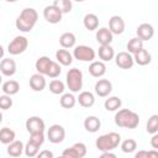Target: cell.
I'll return each mask as SVG.
<instances>
[{
	"label": "cell",
	"instance_id": "obj_5",
	"mask_svg": "<svg viewBox=\"0 0 158 158\" xmlns=\"http://www.w3.org/2000/svg\"><path fill=\"white\" fill-rule=\"evenodd\" d=\"M95 51L89 47V46H85V44H80V46H77L74 47V51H73V57L80 62H93L95 59Z\"/></svg>",
	"mask_w": 158,
	"mask_h": 158
},
{
	"label": "cell",
	"instance_id": "obj_4",
	"mask_svg": "<svg viewBox=\"0 0 158 158\" xmlns=\"http://www.w3.org/2000/svg\"><path fill=\"white\" fill-rule=\"evenodd\" d=\"M65 83L72 93H79L83 88V73L78 68H72L68 70L65 77Z\"/></svg>",
	"mask_w": 158,
	"mask_h": 158
},
{
	"label": "cell",
	"instance_id": "obj_46",
	"mask_svg": "<svg viewBox=\"0 0 158 158\" xmlns=\"http://www.w3.org/2000/svg\"><path fill=\"white\" fill-rule=\"evenodd\" d=\"M148 158H158V149L148 151Z\"/></svg>",
	"mask_w": 158,
	"mask_h": 158
},
{
	"label": "cell",
	"instance_id": "obj_47",
	"mask_svg": "<svg viewBox=\"0 0 158 158\" xmlns=\"http://www.w3.org/2000/svg\"><path fill=\"white\" fill-rule=\"evenodd\" d=\"M5 1H7V2H15V1H17V0H5Z\"/></svg>",
	"mask_w": 158,
	"mask_h": 158
},
{
	"label": "cell",
	"instance_id": "obj_10",
	"mask_svg": "<svg viewBox=\"0 0 158 158\" xmlns=\"http://www.w3.org/2000/svg\"><path fill=\"white\" fill-rule=\"evenodd\" d=\"M44 128H46L44 121L38 116H31L26 120V130L28 133L44 132Z\"/></svg>",
	"mask_w": 158,
	"mask_h": 158
},
{
	"label": "cell",
	"instance_id": "obj_14",
	"mask_svg": "<svg viewBox=\"0 0 158 158\" xmlns=\"http://www.w3.org/2000/svg\"><path fill=\"white\" fill-rule=\"evenodd\" d=\"M95 37H96L98 43H100V46L101 44H111V42L114 40V33L110 31V28L101 27L96 31Z\"/></svg>",
	"mask_w": 158,
	"mask_h": 158
},
{
	"label": "cell",
	"instance_id": "obj_1",
	"mask_svg": "<svg viewBox=\"0 0 158 158\" xmlns=\"http://www.w3.org/2000/svg\"><path fill=\"white\" fill-rule=\"evenodd\" d=\"M37 20H38L37 11L35 9H32V7H26L17 16L15 25H16L17 30H20L22 32H30L35 27Z\"/></svg>",
	"mask_w": 158,
	"mask_h": 158
},
{
	"label": "cell",
	"instance_id": "obj_15",
	"mask_svg": "<svg viewBox=\"0 0 158 158\" xmlns=\"http://www.w3.org/2000/svg\"><path fill=\"white\" fill-rule=\"evenodd\" d=\"M0 70L5 77H12L16 73V63L11 58H2L0 62Z\"/></svg>",
	"mask_w": 158,
	"mask_h": 158
},
{
	"label": "cell",
	"instance_id": "obj_9",
	"mask_svg": "<svg viewBox=\"0 0 158 158\" xmlns=\"http://www.w3.org/2000/svg\"><path fill=\"white\" fill-rule=\"evenodd\" d=\"M115 63L118 68L121 69H130L133 67L135 64V59H133V54H131L130 52H118L115 56Z\"/></svg>",
	"mask_w": 158,
	"mask_h": 158
},
{
	"label": "cell",
	"instance_id": "obj_17",
	"mask_svg": "<svg viewBox=\"0 0 158 158\" xmlns=\"http://www.w3.org/2000/svg\"><path fill=\"white\" fill-rule=\"evenodd\" d=\"M46 78L41 73L32 74L30 78V86L33 91H42L46 88Z\"/></svg>",
	"mask_w": 158,
	"mask_h": 158
},
{
	"label": "cell",
	"instance_id": "obj_7",
	"mask_svg": "<svg viewBox=\"0 0 158 158\" xmlns=\"http://www.w3.org/2000/svg\"><path fill=\"white\" fill-rule=\"evenodd\" d=\"M47 138L53 144L62 143L64 141V138H65V130H64V127L58 125V123L52 125L48 128V131H47Z\"/></svg>",
	"mask_w": 158,
	"mask_h": 158
},
{
	"label": "cell",
	"instance_id": "obj_30",
	"mask_svg": "<svg viewBox=\"0 0 158 158\" xmlns=\"http://www.w3.org/2000/svg\"><path fill=\"white\" fill-rule=\"evenodd\" d=\"M122 105V101L118 96H109L105 102H104V106L107 111H117Z\"/></svg>",
	"mask_w": 158,
	"mask_h": 158
},
{
	"label": "cell",
	"instance_id": "obj_33",
	"mask_svg": "<svg viewBox=\"0 0 158 158\" xmlns=\"http://www.w3.org/2000/svg\"><path fill=\"white\" fill-rule=\"evenodd\" d=\"M40 147L41 146H38L37 143H35V142L28 139V142L25 146V154L27 157H36L40 153Z\"/></svg>",
	"mask_w": 158,
	"mask_h": 158
},
{
	"label": "cell",
	"instance_id": "obj_45",
	"mask_svg": "<svg viewBox=\"0 0 158 158\" xmlns=\"http://www.w3.org/2000/svg\"><path fill=\"white\" fill-rule=\"evenodd\" d=\"M135 157H136V158H142V157L148 158V151H139V152H137V153L135 154Z\"/></svg>",
	"mask_w": 158,
	"mask_h": 158
},
{
	"label": "cell",
	"instance_id": "obj_37",
	"mask_svg": "<svg viewBox=\"0 0 158 158\" xmlns=\"http://www.w3.org/2000/svg\"><path fill=\"white\" fill-rule=\"evenodd\" d=\"M60 65L62 64H59L58 62H52V64H51V67H49V69L47 72V77H49V78L59 77V74L62 73V67Z\"/></svg>",
	"mask_w": 158,
	"mask_h": 158
},
{
	"label": "cell",
	"instance_id": "obj_32",
	"mask_svg": "<svg viewBox=\"0 0 158 158\" xmlns=\"http://www.w3.org/2000/svg\"><path fill=\"white\" fill-rule=\"evenodd\" d=\"M64 90H65V85L62 80L59 79H53L51 83H49V91L54 95H59V94H64Z\"/></svg>",
	"mask_w": 158,
	"mask_h": 158
},
{
	"label": "cell",
	"instance_id": "obj_29",
	"mask_svg": "<svg viewBox=\"0 0 158 158\" xmlns=\"http://www.w3.org/2000/svg\"><path fill=\"white\" fill-rule=\"evenodd\" d=\"M16 138V133L14 130L9 128V127H2L0 130V142L4 144H9L11 142H14Z\"/></svg>",
	"mask_w": 158,
	"mask_h": 158
},
{
	"label": "cell",
	"instance_id": "obj_2",
	"mask_svg": "<svg viewBox=\"0 0 158 158\" xmlns=\"http://www.w3.org/2000/svg\"><path fill=\"white\" fill-rule=\"evenodd\" d=\"M115 123L123 128H136L139 123V116L130 109H121L115 115Z\"/></svg>",
	"mask_w": 158,
	"mask_h": 158
},
{
	"label": "cell",
	"instance_id": "obj_21",
	"mask_svg": "<svg viewBox=\"0 0 158 158\" xmlns=\"http://www.w3.org/2000/svg\"><path fill=\"white\" fill-rule=\"evenodd\" d=\"M98 54L102 62H110L111 59L115 58V51L110 44H101L99 47Z\"/></svg>",
	"mask_w": 158,
	"mask_h": 158
},
{
	"label": "cell",
	"instance_id": "obj_19",
	"mask_svg": "<svg viewBox=\"0 0 158 158\" xmlns=\"http://www.w3.org/2000/svg\"><path fill=\"white\" fill-rule=\"evenodd\" d=\"M77 100H78L79 105L81 107H85V109L91 107L95 104V96L91 91H81L79 94V96L77 98Z\"/></svg>",
	"mask_w": 158,
	"mask_h": 158
},
{
	"label": "cell",
	"instance_id": "obj_23",
	"mask_svg": "<svg viewBox=\"0 0 158 158\" xmlns=\"http://www.w3.org/2000/svg\"><path fill=\"white\" fill-rule=\"evenodd\" d=\"M133 59H135V63H137L138 65H147L151 63L152 56L147 49L142 48L141 51H138L137 53L133 54Z\"/></svg>",
	"mask_w": 158,
	"mask_h": 158
},
{
	"label": "cell",
	"instance_id": "obj_26",
	"mask_svg": "<svg viewBox=\"0 0 158 158\" xmlns=\"http://www.w3.org/2000/svg\"><path fill=\"white\" fill-rule=\"evenodd\" d=\"M84 27L89 31H95L99 27V17L95 14H86L83 19Z\"/></svg>",
	"mask_w": 158,
	"mask_h": 158
},
{
	"label": "cell",
	"instance_id": "obj_8",
	"mask_svg": "<svg viewBox=\"0 0 158 158\" xmlns=\"http://www.w3.org/2000/svg\"><path fill=\"white\" fill-rule=\"evenodd\" d=\"M62 16H63V12L54 4L46 6L43 10V17L48 23H52V25L59 23L62 21Z\"/></svg>",
	"mask_w": 158,
	"mask_h": 158
},
{
	"label": "cell",
	"instance_id": "obj_24",
	"mask_svg": "<svg viewBox=\"0 0 158 158\" xmlns=\"http://www.w3.org/2000/svg\"><path fill=\"white\" fill-rule=\"evenodd\" d=\"M75 42L77 37L73 32H64L59 37V44L62 46V48H72L75 46Z\"/></svg>",
	"mask_w": 158,
	"mask_h": 158
},
{
	"label": "cell",
	"instance_id": "obj_43",
	"mask_svg": "<svg viewBox=\"0 0 158 158\" xmlns=\"http://www.w3.org/2000/svg\"><path fill=\"white\" fill-rule=\"evenodd\" d=\"M151 146L153 149H158V132L154 133L151 138Z\"/></svg>",
	"mask_w": 158,
	"mask_h": 158
},
{
	"label": "cell",
	"instance_id": "obj_31",
	"mask_svg": "<svg viewBox=\"0 0 158 158\" xmlns=\"http://www.w3.org/2000/svg\"><path fill=\"white\" fill-rule=\"evenodd\" d=\"M126 48H127V52H130L131 54H135L143 48V41L138 37H133L127 42Z\"/></svg>",
	"mask_w": 158,
	"mask_h": 158
},
{
	"label": "cell",
	"instance_id": "obj_6",
	"mask_svg": "<svg viewBox=\"0 0 158 158\" xmlns=\"http://www.w3.org/2000/svg\"><path fill=\"white\" fill-rule=\"evenodd\" d=\"M28 47V40L25 36H16L7 46V52L11 56H17L23 53Z\"/></svg>",
	"mask_w": 158,
	"mask_h": 158
},
{
	"label": "cell",
	"instance_id": "obj_34",
	"mask_svg": "<svg viewBox=\"0 0 158 158\" xmlns=\"http://www.w3.org/2000/svg\"><path fill=\"white\" fill-rule=\"evenodd\" d=\"M146 130L151 135H154L158 132V115H152L148 118V121L146 123Z\"/></svg>",
	"mask_w": 158,
	"mask_h": 158
},
{
	"label": "cell",
	"instance_id": "obj_22",
	"mask_svg": "<svg viewBox=\"0 0 158 158\" xmlns=\"http://www.w3.org/2000/svg\"><path fill=\"white\" fill-rule=\"evenodd\" d=\"M52 62H53V60L49 59V57H46V56L40 57V58L36 60V63H35V67H36L37 73H41V74H43V75H47V72H48V69H49Z\"/></svg>",
	"mask_w": 158,
	"mask_h": 158
},
{
	"label": "cell",
	"instance_id": "obj_27",
	"mask_svg": "<svg viewBox=\"0 0 158 158\" xmlns=\"http://www.w3.org/2000/svg\"><path fill=\"white\" fill-rule=\"evenodd\" d=\"M77 98L73 95V93H64L62 94L59 99V104L63 109H73L77 104Z\"/></svg>",
	"mask_w": 158,
	"mask_h": 158
},
{
	"label": "cell",
	"instance_id": "obj_20",
	"mask_svg": "<svg viewBox=\"0 0 158 158\" xmlns=\"http://www.w3.org/2000/svg\"><path fill=\"white\" fill-rule=\"evenodd\" d=\"M100 127H101V121L96 116H88L84 120V128L90 133L98 132L100 130Z\"/></svg>",
	"mask_w": 158,
	"mask_h": 158
},
{
	"label": "cell",
	"instance_id": "obj_35",
	"mask_svg": "<svg viewBox=\"0 0 158 158\" xmlns=\"http://www.w3.org/2000/svg\"><path fill=\"white\" fill-rule=\"evenodd\" d=\"M137 148V142L132 138H127L121 142V149L123 153H132Z\"/></svg>",
	"mask_w": 158,
	"mask_h": 158
},
{
	"label": "cell",
	"instance_id": "obj_44",
	"mask_svg": "<svg viewBox=\"0 0 158 158\" xmlns=\"http://www.w3.org/2000/svg\"><path fill=\"white\" fill-rule=\"evenodd\" d=\"M101 157L102 158H115L116 154L115 153H111V151H106V152H101Z\"/></svg>",
	"mask_w": 158,
	"mask_h": 158
},
{
	"label": "cell",
	"instance_id": "obj_25",
	"mask_svg": "<svg viewBox=\"0 0 158 158\" xmlns=\"http://www.w3.org/2000/svg\"><path fill=\"white\" fill-rule=\"evenodd\" d=\"M22 152H25V146L21 141L15 139L14 142L7 144V154L11 157H20Z\"/></svg>",
	"mask_w": 158,
	"mask_h": 158
},
{
	"label": "cell",
	"instance_id": "obj_38",
	"mask_svg": "<svg viewBox=\"0 0 158 158\" xmlns=\"http://www.w3.org/2000/svg\"><path fill=\"white\" fill-rule=\"evenodd\" d=\"M12 106V99H11V95H7V94H4L0 96V107L2 110H7Z\"/></svg>",
	"mask_w": 158,
	"mask_h": 158
},
{
	"label": "cell",
	"instance_id": "obj_3",
	"mask_svg": "<svg viewBox=\"0 0 158 158\" xmlns=\"http://www.w3.org/2000/svg\"><path fill=\"white\" fill-rule=\"evenodd\" d=\"M120 143H121V136L117 132H109V133L101 135L95 141V146L100 152L112 151L117 148Z\"/></svg>",
	"mask_w": 158,
	"mask_h": 158
},
{
	"label": "cell",
	"instance_id": "obj_40",
	"mask_svg": "<svg viewBox=\"0 0 158 158\" xmlns=\"http://www.w3.org/2000/svg\"><path fill=\"white\" fill-rule=\"evenodd\" d=\"M30 141L37 143L38 146H42L44 142V133L43 132H35V133H30Z\"/></svg>",
	"mask_w": 158,
	"mask_h": 158
},
{
	"label": "cell",
	"instance_id": "obj_36",
	"mask_svg": "<svg viewBox=\"0 0 158 158\" xmlns=\"http://www.w3.org/2000/svg\"><path fill=\"white\" fill-rule=\"evenodd\" d=\"M56 6L59 7V10L63 12V14H68L72 11V7H73V4H72V0H54L53 2Z\"/></svg>",
	"mask_w": 158,
	"mask_h": 158
},
{
	"label": "cell",
	"instance_id": "obj_11",
	"mask_svg": "<svg viewBox=\"0 0 158 158\" xmlns=\"http://www.w3.org/2000/svg\"><path fill=\"white\" fill-rule=\"evenodd\" d=\"M95 94L100 98H106L110 95V93L112 91V84L110 80L107 79H99L95 83Z\"/></svg>",
	"mask_w": 158,
	"mask_h": 158
},
{
	"label": "cell",
	"instance_id": "obj_28",
	"mask_svg": "<svg viewBox=\"0 0 158 158\" xmlns=\"http://www.w3.org/2000/svg\"><path fill=\"white\" fill-rule=\"evenodd\" d=\"M1 90H2L4 94L15 95V94H17L19 90H20V84H19V81H16V80H6L5 83H2Z\"/></svg>",
	"mask_w": 158,
	"mask_h": 158
},
{
	"label": "cell",
	"instance_id": "obj_18",
	"mask_svg": "<svg viewBox=\"0 0 158 158\" xmlns=\"http://www.w3.org/2000/svg\"><path fill=\"white\" fill-rule=\"evenodd\" d=\"M56 59L59 64L68 67L73 63V54L67 48H62V49H58L56 52Z\"/></svg>",
	"mask_w": 158,
	"mask_h": 158
},
{
	"label": "cell",
	"instance_id": "obj_42",
	"mask_svg": "<svg viewBox=\"0 0 158 158\" xmlns=\"http://www.w3.org/2000/svg\"><path fill=\"white\" fill-rule=\"evenodd\" d=\"M37 157H38V158H53V157H54V154H53L51 151H47V149H44V151L40 152Z\"/></svg>",
	"mask_w": 158,
	"mask_h": 158
},
{
	"label": "cell",
	"instance_id": "obj_41",
	"mask_svg": "<svg viewBox=\"0 0 158 158\" xmlns=\"http://www.w3.org/2000/svg\"><path fill=\"white\" fill-rule=\"evenodd\" d=\"M62 156L65 157V158H79L78 157V153L77 151L74 149V147H69V148H65L63 152H62Z\"/></svg>",
	"mask_w": 158,
	"mask_h": 158
},
{
	"label": "cell",
	"instance_id": "obj_48",
	"mask_svg": "<svg viewBox=\"0 0 158 158\" xmlns=\"http://www.w3.org/2000/svg\"><path fill=\"white\" fill-rule=\"evenodd\" d=\"M74 1H77V2H81V1H84V0H74Z\"/></svg>",
	"mask_w": 158,
	"mask_h": 158
},
{
	"label": "cell",
	"instance_id": "obj_12",
	"mask_svg": "<svg viewBox=\"0 0 158 158\" xmlns=\"http://www.w3.org/2000/svg\"><path fill=\"white\" fill-rule=\"evenodd\" d=\"M109 28L114 35H121L125 31V21L121 16L114 15L109 20Z\"/></svg>",
	"mask_w": 158,
	"mask_h": 158
},
{
	"label": "cell",
	"instance_id": "obj_16",
	"mask_svg": "<svg viewBox=\"0 0 158 158\" xmlns=\"http://www.w3.org/2000/svg\"><path fill=\"white\" fill-rule=\"evenodd\" d=\"M89 73L94 78H101L106 73V65L102 60H93L89 65Z\"/></svg>",
	"mask_w": 158,
	"mask_h": 158
},
{
	"label": "cell",
	"instance_id": "obj_13",
	"mask_svg": "<svg viewBox=\"0 0 158 158\" xmlns=\"http://www.w3.org/2000/svg\"><path fill=\"white\" fill-rule=\"evenodd\" d=\"M136 33H137V37L141 38L143 42L144 41H149L153 36H154V28L151 23H141L137 30H136Z\"/></svg>",
	"mask_w": 158,
	"mask_h": 158
},
{
	"label": "cell",
	"instance_id": "obj_39",
	"mask_svg": "<svg viewBox=\"0 0 158 158\" xmlns=\"http://www.w3.org/2000/svg\"><path fill=\"white\" fill-rule=\"evenodd\" d=\"M73 147H74V149L77 151L79 158H83V157L86 156V153H88V148H86V146H85L83 142H77V143L73 144Z\"/></svg>",
	"mask_w": 158,
	"mask_h": 158
}]
</instances>
